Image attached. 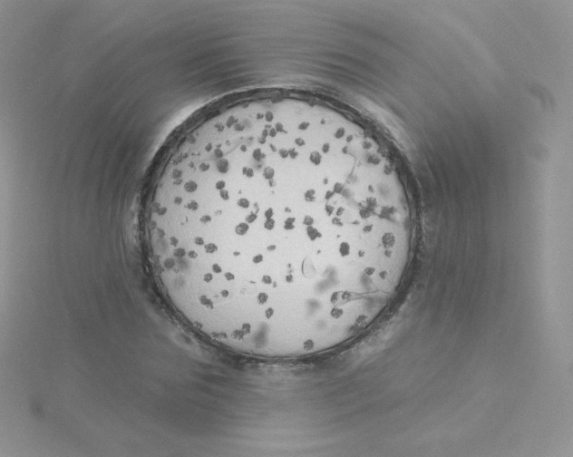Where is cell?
<instances>
[{
	"label": "cell",
	"mask_w": 573,
	"mask_h": 457,
	"mask_svg": "<svg viewBox=\"0 0 573 457\" xmlns=\"http://www.w3.org/2000/svg\"><path fill=\"white\" fill-rule=\"evenodd\" d=\"M372 228L359 173L319 124L230 109L178 142L148 224L168 300L228 348L292 346L324 330L360 287Z\"/></svg>",
	"instance_id": "6da1fadb"
}]
</instances>
